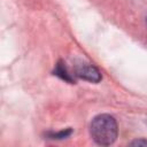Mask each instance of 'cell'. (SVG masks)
Listing matches in <instances>:
<instances>
[{
	"instance_id": "cell-1",
	"label": "cell",
	"mask_w": 147,
	"mask_h": 147,
	"mask_svg": "<svg viewBox=\"0 0 147 147\" xmlns=\"http://www.w3.org/2000/svg\"><path fill=\"white\" fill-rule=\"evenodd\" d=\"M90 132L93 138V140L102 146H109L111 145L118 134V126L116 119L107 114L99 115L93 118Z\"/></svg>"
},
{
	"instance_id": "cell-2",
	"label": "cell",
	"mask_w": 147,
	"mask_h": 147,
	"mask_svg": "<svg viewBox=\"0 0 147 147\" xmlns=\"http://www.w3.org/2000/svg\"><path fill=\"white\" fill-rule=\"evenodd\" d=\"M76 75L85 80L92 82V83H98L101 80V74L100 71L90 64H82L76 69Z\"/></svg>"
},
{
	"instance_id": "cell-3",
	"label": "cell",
	"mask_w": 147,
	"mask_h": 147,
	"mask_svg": "<svg viewBox=\"0 0 147 147\" xmlns=\"http://www.w3.org/2000/svg\"><path fill=\"white\" fill-rule=\"evenodd\" d=\"M54 74H55L56 76L61 77L62 79H64V80H67V82H69V83H72V78H71V76L68 74V71H67V69H65V67H64L63 63H61V62L57 63V65H56V68H55V70H54Z\"/></svg>"
},
{
	"instance_id": "cell-4",
	"label": "cell",
	"mask_w": 147,
	"mask_h": 147,
	"mask_svg": "<svg viewBox=\"0 0 147 147\" xmlns=\"http://www.w3.org/2000/svg\"><path fill=\"white\" fill-rule=\"evenodd\" d=\"M131 145H134V146H140V145H144V146H147V140H136L133 142H131Z\"/></svg>"
}]
</instances>
